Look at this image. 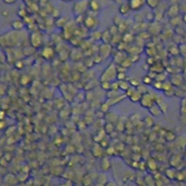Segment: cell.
<instances>
[{"label":"cell","instance_id":"cell-12","mask_svg":"<svg viewBox=\"0 0 186 186\" xmlns=\"http://www.w3.org/2000/svg\"><path fill=\"white\" fill-rule=\"evenodd\" d=\"M100 7H101V6L96 0H91V1H89V8L92 11L96 12L100 9Z\"/></svg>","mask_w":186,"mask_h":186},{"label":"cell","instance_id":"cell-21","mask_svg":"<svg viewBox=\"0 0 186 186\" xmlns=\"http://www.w3.org/2000/svg\"><path fill=\"white\" fill-rule=\"evenodd\" d=\"M5 60H6V56H5V55L3 54V52H2V51H0V63H3V62H5Z\"/></svg>","mask_w":186,"mask_h":186},{"label":"cell","instance_id":"cell-7","mask_svg":"<svg viewBox=\"0 0 186 186\" xmlns=\"http://www.w3.org/2000/svg\"><path fill=\"white\" fill-rule=\"evenodd\" d=\"M11 27L14 30H16V31H20L24 28L25 27V24L24 22L20 19H17V20H14L12 23H11Z\"/></svg>","mask_w":186,"mask_h":186},{"label":"cell","instance_id":"cell-18","mask_svg":"<svg viewBox=\"0 0 186 186\" xmlns=\"http://www.w3.org/2000/svg\"><path fill=\"white\" fill-rule=\"evenodd\" d=\"M147 166H148V168H149L151 171H155V170H157V165H156V162H155L153 160L149 161Z\"/></svg>","mask_w":186,"mask_h":186},{"label":"cell","instance_id":"cell-23","mask_svg":"<svg viewBox=\"0 0 186 186\" xmlns=\"http://www.w3.org/2000/svg\"><path fill=\"white\" fill-rule=\"evenodd\" d=\"M183 21L186 23V14H185V15H184V16H183Z\"/></svg>","mask_w":186,"mask_h":186},{"label":"cell","instance_id":"cell-24","mask_svg":"<svg viewBox=\"0 0 186 186\" xmlns=\"http://www.w3.org/2000/svg\"><path fill=\"white\" fill-rule=\"evenodd\" d=\"M166 186H173V184H170V183H169V184H167Z\"/></svg>","mask_w":186,"mask_h":186},{"label":"cell","instance_id":"cell-1","mask_svg":"<svg viewBox=\"0 0 186 186\" xmlns=\"http://www.w3.org/2000/svg\"><path fill=\"white\" fill-rule=\"evenodd\" d=\"M88 7H89L88 0H79V1H77L74 5L73 12L76 16H81L87 10Z\"/></svg>","mask_w":186,"mask_h":186},{"label":"cell","instance_id":"cell-8","mask_svg":"<svg viewBox=\"0 0 186 186\" xmlns=\"http://www.w3.org/2000/svg\"><path fill=\"white\" fill-rule=\"evenodd\" d=\"M149 111H150L151 114L153 115V116H155V117H158V116H160V115L162 113V112L160 106H159L157 104H154L153 105H152V106L149 108Z\"/></svg>","mask_w":186,"mask_h":186},{"label":"cell","instance_id":"cell-16","mask_svg":"<svg viewBox=\"0 0 186 186\" xmlns=\"http://www.w3.org/2000/svg\"><path fill=\"white\" fill-rule=\"evenodd\" d=\"M101 87H102L104 90L109 91V90L112 89V83L109 82V81H102V83H101Z\"/></svg>","mask_w":186,"mask_h":186},{"label":"cell","instance_id":"cell-20","mask_svg":"<svg viewBox=\"0 0 186 186\" xmlns=\"http://www.w3.org/2000/svg\"><path fill=\"white\" fill-rule=\"evenodd\" d=\"M3 1L7 5H13V4H15L17 1V0H3Z\"/></svg>","mask_w":186,"mask_h":186},{"label":"cell","instance_id":"cell-17","mask_svg":"<svg viewBox=\"0 0 186 186\" xmlns=\"http://www.w3.org/2000/svg\"><path fill=\"white\" fill-rule=\"evenodd\" d=\"M126 74L124 72H117V75H116V79L118 81H124V80H126Z\"/></svg>","mask_w":186,"mask_h":186},{"label":"cell","instance_id":"cell-19","mask_svg":"<svg viewBox=\"0 0 186 186\" xmlns=\"http://www.w3.org/2000/svg\"><path fill=\"white\" fill-rule=\"evenodd\" d=\"M146 3L151 8H155L158 5V0H146Z\"/></svg>","mask_w":186,"mask_h":186},{"label":"cell","instance_id":"cell-3","mask_svg":"<svg viewBox=\"0 0 186 186\" xmlns=\"http://www.w3.org/2000/svg\"><path fill=\"white\" fill-rule=\"evenodd\" d=\"M155 98H156L155 96H153L152 94L146 93V94L143 95L142 99L140 101V104L143 107L149 109L152 105H153L155 104Z\"/></svg>","mask_w":186,"mask_h":186},{"label":"cell","instance_id":"cell-4","mask_svg":"<svg viewBox=\"0 0 186 186\" xmlns=\"http://www.w3.org/2000/svg\"><path fill=\"white\" fill-rule=\"evenodd\" d=\"M30 42H31V44L34 46L35 48L40 47L41 44H42V36H40V34L35 32L31 35Z\"/></svg>","mask_w":186,"mask_h":186},{"label":"cell","instance_id":"cell-6","mask_svg":"<svg viewBox=\"0 0 186 186\" xmlns=\"http://www.w3.org/2000/svg\"><path fill=\"white\" fill-rule=\"evenodd\" d=\"M84 26L88 28V29H95L96 27V24L97 23L96 19L95 17H93V16H86L85 19L84 20Z\"/></svg>","mask_w":186,"mask_h":186},{"label":"cell","instance_id":"cell-2","mask_svg":"<svg viewBox=\"0 0 186 186\" xmlns=\"http://www.w3.org/2000/svg\"><path fill=\"white\" fill-rule=\"evenodd\" d=\"M116 75H117V71H116V68L111 64L109 67H107L104 72L102 75V81H109L111 82L112 80H113L114 78H116Z\"/></svg>","mask_w":186,"mask_h":186},{"label":"cell","instance_id":"cell-11","mask_svg":"<svg viewBox=\"0 0 186 186\" xmlns=\"http://www.w3.org/2000/svg\"><path fill=\"white\" fill-rule=\"evenodd\" d=\"M100 166H101V168L104 172L108 171L111 167V164H110L109 160L107 158H103L101 162H100Z\"/></svg>","mask_w":186,"mask_h":186},{"label":"cell","instance_id":"cell-13","mask_svg":"<svg viewBox=\"0 0 186 186\" xmlns=\"http://www.w3.org/2000/svg\"><path fill=\"white\" fill-rule=\"evenodd\" d=\"M118 84H119V89H121V90H123V91H124V92H126V91L131 87L130 83H129L128 81H126V80L119 81Z\"/></svg>","mask_w":186,"mask_h":186},{"label":"cell","instance_id":"cell-5","mask_svg":"<svg viewBox=\"0 0 186 186\" xmlns=\"http://www.w3.org/2000/svg\"><path fill=\"white\" fill-rule=\"evenodd\" d=\"M146 0H129V6L131 10H139L141 9L145 4Z\"/></svg>","mask_w":186,"mask_h":186},{"label":"cell","instance_id":"cell-14","mask_svg":"<svg viewBox=\"0 0 186 186\" xmlns=\"http://www.w3.org/2000/svg\"><path fill=\"white\" fill-rule=\"evenodd\" d=\"M130 10H131V8H130V6H129L128 3H125V4L121 5V7H120V8H119V12H120L122 15H126Z\"/></svg>","mask_w":186,"mask_h":186},{"label":"cell","instance_id":"cell-10","mask_svg":"<svg viewBox=\"0 0 186 186\" xmlns=\"http://www.w3.org/2000/svg\"><path fill=\"white\" fill-rule=\"evenodd\" d=\"M42 55L44 56V58H51L54 55H55V51L52 47H49V46H47V47H44Z\"/></svg>","mask_w":186,"mask_h":186},{"label":"cell","instance_id":"cell-15","mask_svg":"<svg viewBox=\"0 0 186 186\" xmlns=\"http://www.w3.org/2000/svg\"><path fill=\"white\" fill-rule=\"evenodd\" d=\"M165 173H166V176L168 177V179H170V180H173V179L176 178V172L173 169H168L165 172Z\"/></svg>","mask_w":186,"mask_h":186},{"label":"cell","instance_id":"cell-22","mask_svg":"<svg viewBox=\"0 0 186 186\" xmlns=\"http://www.w3.org/2000/svg\"><path fill=\"white\" fill-rule=\"evenodd\" d=\"M62 1H64V2H71V1H74V0H62Z\"/></svg>","mask_w":186,"mask_h":186},{"label":"cell","instance_id":"cell-9","mask_svg":"<svg viewBox=\"0 0 186 186\" xmlns=\"http://www.w3.org/2000/svg\"><path fill=\"white\" fill-rule=\"evenodd\" d=\"M142 96H143V95L136 89L135 92H134L133 94L129 97V99H130L133 103H137V102H140V101H141Z\"/></svg>","mask_w":186,"mask_h":186}]
</instances>
